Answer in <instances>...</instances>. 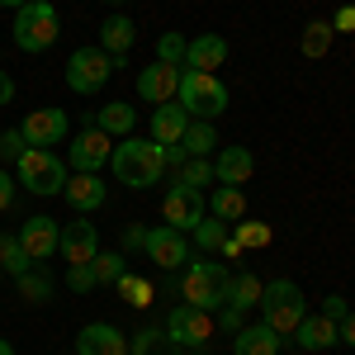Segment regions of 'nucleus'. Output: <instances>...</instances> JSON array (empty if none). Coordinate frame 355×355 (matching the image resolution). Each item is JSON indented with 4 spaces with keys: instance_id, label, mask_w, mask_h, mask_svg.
I'll return each mask as SVG.
<instances>
[{
    "instance_id": "19",
    "label": "nucleus",
    "mask_w": 355,
    "mask_h": 355,
    "mask_svg": "<svg viewBox=\"0 0 355 355\" xmlns=\"http://www.w3.org/2000/svg\"><path fill=\"white\" fill-rule=\"evenodd\" d=\"M227 62V38L223 33H194L185 48V71H218Z\"/></svg>"
},
{
    "instance_id": "31",
    "label": "nucleus",
    "mask_w": 355,
    "mask_h": 355,
    "mask_svg": "<svg viewBox=\"0 0 355 355\" xmlns=\"http://www.w3.org/2000/svg\"><path fill=\"white\" fill-rule=\"evenodd\" d=\"M114 289H119V294H123V299L133 303V308H152V299H157V294H152V284H147V279H142V275H119V279H114Z\"/></svg>"
},
{
    "instance_id": "26",
    "label": "nucleus",
    "mask_w": 355,
    "mask_h": 355,
    "mask_svg": "<svg viewBox=\"0 0 355 355\" xmlns=\"http://www.w3.org/2000/svg\"><path fill=\"white\" fill-rule=\"evenodd\" d=\"M180 147H185V157H214V147H218V133H214V123H204V119H190V128L180 137Z\"/></svg>"
},
{
    "instance_id": "34",
    "label": "nucleus",
    "mask_w": 355,
    "mask_h": 355,
    "mask_svg": "<svg viewBox=\"0 0 355 355\" xmlns=\"http://www.w3.org/2000/svg\"><path fill=\"white\" fill-rule=\"evenodd\" d=\"M19 294H24L28 303H48V299H53V279L33 266L28 275H19Z\"/></svg>"
},
{
    "instance_id": "42",
    "label": "nucleus",
    "mask_w": 355,
    "mask_h": 355,
    "mask_svg": "<svg viewBox=\"0 0 355 355\" xmlns=\"http://www.w3.org/2000/svg\"><path fill=\"white\" fill-rule=\"evenodd\" d=\"M331 33H355V5H341L336 19H331Z\"/></svg>"
},
{
    "instance_id": "27",
    "label": "nucleus",
    "mask_w": 355,
    "mask_h": 355,
    "mask_svg": "<svg viewBox=\"0 0 355 355\" xmlns=\"http://www.w3.org/2000/svg\"><path fill=\"white\" fill-rule=\"evenodd\" d=\"M0 270L15 275V279L33 270V256H28L24 246H19V237H10V232H0Z\"/></svg>"
},
{
    "instance_id": "47",
    "label": "nucleus",
    "mask_w": 355,
    "mask_h": 355,
    "mask_svg": "<svg viewBox=\"0 0 355 355\" xmlns=\"http://www.w3.org/2000/svg\"><path fill=\"white\" fill-rule=\"evenodd\" d=\"M223 256H227V261H237V256H242V242H237L232 232H227V242H223Z\"/></svg>"
},
{
    "instance_id": "15",
    "label": "nucleus",
    "mask_w": 355,
    "mask_h": 355,
    "mask_svg": "<svg viewBox=\"0 0 355 355\" xmlns=\"http://www.w3.org/2000/svg\"><path fill=\"white\" fill-rule=\"evenodd\" d=\"M67 128H71V123H67V114L53 110V105H48V110L24 114V123H19V133H24L28 147H53V142L67 137Z\"/></svg>"
},
{
    "instance_id": "7",
    "label": "nucleus",
    "mask_w": 355,
    "mask_h": 355,
    "mask_svg": "<svg viewBox=\"0 0 355 355\" xmlns=\"http://www.w3.org/2000/svg\"><path fill=\"white\" fill-rule=\"evenodd\" d=\"M119 67H123V57H110L105 48H76L67 57V85L76 95H100Z\"/></svg>"
},
{
    "instance_id": "4",
    "label": "nucleus",
    "mask_w": 355,
    "mask_h": 355,
    "mask_svg": "<svg viewBox=\"0 0 355 355\" xmlns=\"http://www.w3.org/2000/svg\"><path fill=\"white\" fill-rule=\"evenodd\" d=\"M15 175H19V185H24L28 194L53 199V194H62L67 175H71V166L62 162V157H53V147H28L24 157L15 162Z\"/></svg>"
},
{
    "instance_id": "38",
    "label": "nucleus",
    "mask_w": 355,
    "mask_h": 355,
    "mask_svg": "<svg viewBox=\"0 0 355 355\" xmlns=\"http://www.w3.org/2000/svg\"><path fill=\"white\" fill-rule=\"evenodd\" d=\"M24 152H28V142H24V133H19V128L0 133V162H19Z\"/></svg>"
},
{
    "instance_id": "46",
    "label": "nucleus",
    "mask_w": 355,
    "mask_h": 355,
    "mask_svg": "<svg viewBox=\"0 0 355 355\" xmlns=\"http://www.w3.org/2000/svg\"><path fill=\"white\" fill-rule=\"evenodd\" d=\"M341 341H346V346H351V351H355V313H351V318H346V322H341Z\"/></svg>"
},
{
    "instance_id": "9",
    "label": "nucleus",
    "mask_w": 355,
    "mask_h": 355,
    "mask_svg": "<svg viewBox=\"0 0 355 355\" xmlns=\"http://www.w3.org/2000/svg\"><path fill=\"white\" fill-rule=\"evenodd\" d=\"M162 218L166 227L175 232H194L199 223L209 218V204H204V190H190V185H171L162 199Z\"/></svg>"
},
{
    "instance_id": "6",
    "label": "nucleus",
    "mask_w": 355,
    "mask_h": 355,
    "mask_svg": "<svg viewBox=\"0 0 355 355\" xmlns=\"http://www.w3.org/2000/svg\"><path fill=\"white\" fill-rule=\"evenodd\" d=\"M227 284H232L227 266H218V261H190V270H185V279H180V294H185L190 308L214 313V308L227 303Z\"/></svg>"
},
{
    "instance_id": "37",
    "label": "nucleus",
    "mask_w": 355,
    "mask_h": 355,
    "mask_svg": "<svg viewBox=\"0 0 355 355\" xmlns=\"http://www.w3.org/2000/svg\"><path fill=\"white\" fill-rule=\"evenodd\" d=\"M162 336L166 331H157V327H137V336L128 341V355H152L157 346H162Z\"/></svg>"
},
{
    "instance_id": "35",
    "label": "nucleus",
    "mask_w": 355,
    "mask_h": 355,
    "mask_svg": "<svg viewBox=\"0 0 355 355\" xmlns=\"http://www.w3.org/2000/svg\"><path fill=\"white\" fill-rule=\"evenodd\" d=\"M185 48H190V38H180V33H162V43H157V62L185 67Z\"/></svg>"
},
{
    "instance_id": "5",
    "label": "nucleus",
    "mask_w": 355,
    "mask_h": 355,
    "mask_svg": "<svg viewBox=\"0 0 355 355\" xmlns=\"http://www.w3.org/2000/svg\"><path fill=\"white\" fill-rule=\"evenodd\" d=\"M175 105H185V114H190V119L214 123L218 114H227V85H223L214 71H180Z\"/></svg>"
},
{
    "instance_id": "33",
    "label": "nucleus",
    "mask_w": 355,
    "mask_h": 355,
    "mask_svg": "<svg viewBox=\"0 0 355 355\" xmlns=\"http://www.w3.org/2000/svg\"><path fill=\"white\" fill-rule=\"evenodd\" d=\"M214 180V162L209 157H190V162L175 171V185H190V190H204Z\"/></svg>"
},
{
    "instance_id": "40",
    "label": "nucleus",
    "mask_w": 355,
    "mask_h": 355,
    "mask_svg": "<svg viewBox=\"0 0 355 355\" xmlns=\"http://www.w3.org/2000/svg\"><path fill=\"white\" fill-rule=\"evenodd\" d=\"M322 318H331V322L341 327V322L351 318V303L341 299V294H327V299H322Z\"/></svg>"
},
{
    "instance_id": "3",
    "label": "nucleus",
    "mask_w": 355,
    "mask_h": 355,
    "mask_svg": "<svg viewBox=\"0 0 355 355\" xmlns=\"http://www.w3.org/2000/svg\"><path fill=\"white\" fill-rule=\"evenodd\" d=\"M256 308H261V322L275 327L279 336H294V327L308 318V299H303V289L294 279H270L261 289V303Z\"/></svg>"
},
{
    "instance_id": "44",
    "label": "nucleus",
    "mask_w": 355,
    "mask_h": 355,
    "mask_svg": "<svg viewBox=\"0 0 355 355\" xmlns=\"http://www.w3.org/2000/svg\"><path fill=\"white\" fill-rule=\"evenodd\" d=\"M15 100V81H10V71L0 67V105H10Z\"/></svg>"
},
{
    "instance_id": "1",
    "label": "nucleus",
    "mask_w": 355,
    "mask_h": 355,
    "mask_svg": "<svg viewBox=\"0 0 355 355\" xmlns=\"http://www.w3.org/2000/svg\"><path fill=\"white\" fill-rule=\"evenodd\" d=\"M110 162H114V180L128 185V190H147V185H157L166 175L162 142H152V137H123Z\"/></svg>"
},
{
    "instance_id": "12",
    "label": "nucleus",
    "mask_w": 355,
    "mask_h": 355,
    "mask_svg": "<svg viewBox=\"0 0 355 355\" xmlns=\"http://www.w3.org/2000/svg\"><path fill=\"white\" fill-rule=\"evenodd\" d=\"M57 251L67 256V266H90V261L100 256V232H95V223L71 218L62 227V237H57Z\"/></svg>"
},
{
    "instance_id": "50",
    "label": "nucleus",
    "mask_w": 355,
    "mask_h": 355,
    "mask_svg": "<svg viewBox=\"0 0 355 355\" xmlns=\"http://www.w3.org/2000/svg\"><path fill=\"white\" fill-rule=\"evenodd\" d=\"M110 5H123V0H110Z\"/></svg>"
},
{
    "instance_id": "48",
    "label": "nucleus",
    "mask_w": 355,
    "mask_h": 355,
    "mask_svg": "<svg viewBox=\"0 0 355 355\" xmlns=\"http://www.w3.org/2000/svg\"><path fill=\"white\" fill-rule=\"evenodd\" d=\"M19 5H28V0H0V10H19Z\"/></svg>"
},
{
    "instance_id": "49",
    "label": "nucleus",
    "mask_w": 355,
    "mask_h": 355,
    "mask_svg": "<svg viewBox=\"0 0 355 355\" xmlns=\"http://www.w3.org/2000/svg\"><path fill=\"white\" fill-rule=\"evenodd\" d=\"M0 355H15V346H10V341H5V336H0Z\"/></svg>"
},
{
    "instance_id": "16",
    "label": "nucleus",
    "mask_w": 355,
    "mask_h": 355,
    "mask_svg": "<svg viewBox=\"0 0 355 355\" xmlns=\"http://www.w3.org/2000/svg\"><path fill=\"white\" fill-rule=\"evenodd\" d=\"M251 171H256V157L237 147V142H227L218 157H214V180L218 185H232V190H242L246 180H251Z\"/></svg>"
},
{
    "instance_id": "43",
    "label": "nucleus",
    "mask_w": 355,
    "mask_h": 355,
    "mask_svg": "<svg viewBox=\"0 0 355 355\" xmlns=\"http://www.w3.org/2000/svg\"><path fill=\"white\" fill-rule=\"evenodd\" d=\"M15 204V180L5 175V166H0V209H10Z\"/></svg>"
},
{
    "instance_id": "28",
    "label": "nucleus",
    "mask_w": 355,
    "mask_h": 355,
    "mask_svg": "<svg viewBox=\"0 0 355 355\" xmlns=\"http://www.w3.org/2000/svg\"><path fill=\"white\" fill-rule=\"evenodd\" d=\"M261 289H266V284H261L251 270H242V275H232V284H227V303L246 313V308H256V303H261Z\"/></svg>"
},
{
    "instance_id": "10",
    "label": "nucleus",
    "mask_w": 355,
    "mask_h": 355,
    "mask_svg": "<svg viewBox=\"0 0 355 355\" xmlns=\"http://www.w3.org/2000/svg\"><path fill=\"white\" fill-rule=\"evenodd\" d=\"M110 157H114V137L100 133L95 119H90L81 133H76V142L67 147V166H71V171H100Z\"/></svg>"
},
{
    "instance_id": "29",
    "label": "nucleus",
    "mask_w": 355,
    "mask_h": 355,
    "mask_svg": "<svg viewBox=\"0 0 355 355\" xmlns=\"http://www.w3.org/2000/svg\"><path fill=\"white\" fill-rule=\"evenodd\" d=\"M331 24L327 19H313V24L303 28V38H299V48H303V57H327V48H331Z\"/></svg>"
},
{
    "instance_id": "23",
    "label": "nucleus",
    "mask_w": 355,
    "mask_h": 355,
    "mask_svg": "<svg viewBox=\"0 0 355 355\" xmlns=\"http://www.w3.org/2000/svg\"><path fill=\"white\" fill-rule=\"evenodd\" d=\"M133 38H137V24L128 19V15H110L105 24H100V48L110 57H123L128 48H133Z\"/></svg>"
},
{
    "instance_id": "21",
    "label": "nucleus",
    "mask_w": 355,
    "mask_h": 355,
    "mask_svg": "<svg viewBox=\"0 0 355 355\" xmlns=\"http://www.w3.org/2000/svg\"><path fill=\"white\" fill-rule=\"evenodd\" d=\"M336 341H341V327L331 318H322V313L318 318H303L299 327H294V346L299 351H331Z\"/></svg>"
},
{
    "instance_id": "17",
    "label": "nucleus",
    "mask_w": 355,
    "mask_h": 355,
    "mask_svg": "<svg viewBox=\"0 0 355 355\" xmlns=\"http://www.w3.org/2000/svg\"><path fill=\"white\" fill-rule=\"evenodd\" d=\"M76 355H128V336L114 322H90L76 336Z\"/></svg>"
},
{
    "instance_id": "14",
    "label": "nucleus",
    "mask_w": 355,
    "mask_h": 355,
    "mask_svg": "<svg viewBox=\"0 0 355 355\" xmlns=\"http://www.w3.org/2000/svg\"><path fill=\"white\" fill-rule=\"evenodd\" d=\"M62 199H67L76 214L105 209V180H100V171H71L67 185H62Z\"/></svg>"
},
{
    "instance_id": "32",
    "label": "nucleus",
    "mask_w": 355,
    "mask_h": 355,
    "mask_svg": "<svg viewBox=\"0 0 355 355\" xmlns=\"http://www.w3.org/2000/svg\"><path fill=\"white\" fill-rule=\"evenodd\" d=\"M190 237H194V246H199V251H223V242H227V223L209 214V218L199 223Z\"/></svg>"
},
{
    "instance_id": "24",
    "label": "nucleus",
    "mask_w": 355,
    "mask_h": 355,
    "mask_svg": "<svg viewBox=\"0 0 355 355\" xmlns=\"http://www.w3.org/2000/svg\"><path fill=\"white\" fill-rule=\"evenodd\" d=\"M137 123V110L133 105H123V100H110V105H100V114H95V128L110 137H128Z\"/></svg>"
},
{
    "instance_id": "36",
    "label": "nucleus",
    "mask_w": 355,
    "mask_h": 355,
    "mask_svg": "<svg viewBox=\"0 0 355 355\" xmlns=\"http://www.w3.org/2000/svg\"><path fill=\"white\" fill-rule=\"evenodd\" d=\"M90 266H95V279H100V284H114V279L123 275V251H100Z\"/></svg>"
},
{
    "instance_id": "13",
    "label": "nucleus",
    "mask_w": 355,
    "mask_h": 355,
    "mask_svg": "<svg viewBox=\"0 0 355 355\" xmlns=\"http://www.w3.org/2000/svg\"><path fill=\"white\" fill-rule=\"evenodd\" d=\"M180 71H185V67L147 62V67L137 71V95H142L147 105H166V100H175V90H180Z\"/></svg>"
},
{
    "instance_id": "45",
    "label": "nucleus",
    "mask_w": 355,
    "mask_h": 355,
    "mask_svg": "<svg viewBox=\"0 0 355 355\" xmlns=\"http://www.w3.org/2000/svg\"><path fill=\"white\" fill-rule=\"evenodd\" d=\"M123 246H147V227H128L123 232Z\"/></svg>"
},
{
    "instance_id": "30",
    "label": "nucleus",
    "mask_w": 355,
    "mask_h": 355,
    "mask_svg": "<svg viewBox=\"0 0 355 355\" xmlns=\"http://www.w3.org/2000/svg\"><path fill=\"white\" fill-rule=\"evenodd\" d=\"M232 227H237L232 237L242 242V251H266V246H270V237H275L270 227H266V223H256V218H237Z\"/></svg>"
},
{
    "instance_id": "20",
    "label": "nucleus",
    "mask_w": 355,
    "mask_h": 355,
    "mask_svg": "<svg viewBox=\"0 0 355 355\" xmlns=\"http://www.w3.org/2000/svg\"><path fill=\"white\" fill-rule=\"evenodd\" d=\"M284 351V336L266 322H251V327L232 331V355H279Z\"/></svg>"
},
{
    "instance_id": "2",
    "label": "nucleus",
    "mask_w": 355,
    "mask_h": 355,
    "mask_svg": "<svg viewBox=\"0 0 355 355\" xmlns=\"http://www.w3.org/2000/svg\"><path fill=\"white\" fill-rule=\"evenodd\" d=\"M62 33V15L53 0H28L15 10V48L19 53H48Z\"/></svg>"
},
{
    "instance_id": "8",
    "label": "nucleus",
    "mask_w": 355,
    "mask_h": 355,
    "mask_svg": "<svg viewBox=\"0 0 355 355\" xmlns=\"http://www.w3.org/2000/svg\"><path fill=\"white\" fill-rule=\"evenodd\" d=\"M209 336H214V318H209L204 308H190V303L171 308V318H166V341H171V346L199 351V346H209Z\"/></svg>"
},
{
    "instance_id": "41",
    "label": "nucleus",
    "mask_w": 355,
    "mask_h": 355,
    "mask_svg": "<svg viewBox=\"0 0 355 355\" xmlns=\"http://www.w3.org/2000/svg\"><path fill=\"white\" fill-rule=\"evenodd\" d=\"M218 327H223V331H242V327H246V313H242V308H232V303H223Z\"/></svg>"
},
{
    "instance_id": "11",
    "label": "nucleus",
    "mask_w": 355,
    "mask_h": 355,
    "mask_svg": "<svg viewBox=\"0 0 355 355\" xmlns=\"http://www.w3.org/2000/svg\"><path fill=\"white\" fill-rule=\"evenodd\" d=\"M162 270H180V266H190V237L185 232H175V227H147V246H142Z\"/></svg>"
},
{
    "instance_id": "51",
    "label": "nucleus",
    "mask_w": 355,
    "mask_h": 355,
    "mask_svg": "<svg viewBox=\"0 0 355 355\" xmlns=\"http://www.w3.org/2000/svg\"><path fill=\"white\" fill-rule=\"evenodd\" d=\"M0 279H5V270H0Z\"/></svg>"
},
{
    "instance_id": "22",
    "label": "nucleus",
    "mask_w": 355,
    "mask_h": 355,
    "mask_svg": "<svg viewBox=\"0 0 355 355\" xmlns=\"http://www.w3.org/2000/svg\"><path fill=\"white\" fill-rule=\"evenodd\" d=\"M185 128H190L185 105L166 100V105H157V110H152V142H180V137H185Z\"/></svg>"
},
{
    "instance_id": "25",
    "label": "nucleus",
    "mask_w": 355,
    "mask_h": 355,
    "mask_svg": "<svg viewBox=\"0 0 355 355\" xmlns=\"http://www.w3.org/2000/svg\"><path fill=\"white\" fill-rule=\"evenodd\" d=\"M209 214L232 227L237 218H246V194L232 190V185H218V190H214V199H209Z\"/></svg>"
},
{
    "instance_id": "18",
    "label": "nucleus",
    "mask_w": 355,
    "mask_h": 355,
    "mask_svg": "<svg viewBox=\"0 0 355 355\" xmlns=\"http://www.w3.org/2000/svg\"><path fill=\"white\" fill-rule=\"evenodd\" d=\"M15 237H19V246L33 256V266H38L43 256H53V251H57L62 227H57V218H43V214H38V218H24V227H19Z\"/></svg>"
},
{
    "instance_id": "39",
    "label": "nucleus",
    "mask_w": 355,
    "mask_h": 355,
    "mask_svg": "<svg viewBox=\"0 0 355 355\" xmlns=\"http://www.w3.org/2000/svg\"><path fill=\"white\" fill-rule=\"evenodd\" d=\"M67 284H71V294H90L100 279H95V266H71L67 270Z\"/></svg>"
}]
</instances>
